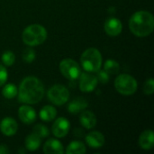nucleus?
Wrapping results in <instances>:
<instances>
[{"instance_id": "obj_8", "label": "nucleus", "mask_w": 154, "mask_h": 154, "mask_svg": "<svg viewBox=\"0 0 154 154\" xmlns=\"http://www.w3.org/2000/svg\"><path fill=\"white\" fill-rule=\"evenodd\" d=\"M79 88L83 92L93 91L97 85V79L90 73H80L79 75Z\"/></svg>"}, {"instance_id": "obj_22", "label": "nucleus", "mask_w": 154, "mask_h": 154, "mask_svg": "<svg viewBox=\"0 0 154 154\" xmlns=\"http://www.w3.org/2000/svg\"><path fill=\"white\" fill-rule=\"evenodd\" d=\"M2 94L5 98L12 99L17 95V88L14 84H7L4 87Z\"/></svg>"}, {"instance_id": "obj_16", "label": "nucleus", "mask_w": 154, "mask_h": 154, "mask_svg": "<svg viewBox=\"0 0 154 154\" xmlns=\"http://www.w3.org/2000/svg\"><path fill=\"white\" fill-rule=\"evenodd\" d=\"M80 124L87 129H92L97 125V117L90 111H84L80 116Z\"/></svg>"}, {"instance_id": "obj_13", "label": "nucleus", "mask_w": 154, "mask_h": 154, "mask_svg": "<svg viewBox=\"0 0 154 154\" xmlns=\"http://www.w3.org/2000/svg\"><path fill=\"white\" fill-rule=\"evenodd\" d=\"M86 142L89 147L97 149V148H100L104 145L105 137L101 133L94 131V132L89 133L86 136Z\"/></svg>"}, {"instance_id": "obj_28", "label": "nucleus", "mask_w": 154, "mask_h": 154, "mask_svg": "<svg viewBox=\"0 0 154 154\" xmlns=\"http://www.w3.org/2000/svg\"><path fill=\"white\" fill-rule=\"evenodd\" d=\"M6 80H7V70L3 65H0V87L3 86Z\"/></svg>"}, {"instance_id": "obj_9", "label": "nucleus", "mask_w": 154, "mask_h": 154, "mask_svg": "<svg viewBox=\"0 0 154 154\" xmlns=\"http://www.w3.org/2000/svg\"><path fill=\"white\" fill-rule=\"evenodd\" d=\"M70 124L65 117H60L55 120L52 125V133L58 138H62L66 136L69 131Z\"/></svg>"}, {"instance_id": "obj_29", "label": "nucleus", "mask_w": 154, "mask_h": 154, "mask_svg": "<svg viewBox=\"0 0 154 154\" xmlns=\"http://www.w3.org/2000/svg\"><path fill=\"white\" fill-rule=\"evenodd\" d=\"M8 152H9V150H8L7 146L5 144H1L0 145V154H6Z\"/></svg>"}, {"instance_id": "obj_10", "label": "nucleus", "mask_w": 154, "mask_h": 154, "mask_svg": "<svg viewBox=\"0 0 154 154\" xmlns=\"http://www.w3.org/2000/svg\"><path fill=\"white\" fill-rule=\"evenodd\" d=\"M105 31L109 36H117L121 33L123 25L122 23L119 19L115 18V17H110L108 18L106 23H105Z\"/></svg>"}, {"instance_id": "obj_11", "label": "nucleus", "mask_w": 154, "mask_h": 154, "mask_svg": "<svg viewBox=\"0 0 154 154\" xmlns=\"http://www.w3.org/2000/svg\"><path fill=\"white\" fill-rule=\"evenodd\" d=\"M18 116L20 120L26 125L32 124L36 119L35 110L30 106H22L18 110Z\"/></svg>"}, {"instance_id": "obj_25", "label": "nucleus", "mask_w": 154, "mask_h": 154, "mask_svg": "<svg viewBox=\"0 0 154 154\" xmlns=\"http://www.w3.org/2000/svg\"><path fill=\"white\" fill-rule=\"evenodd\" d=\"M35 59V51L31 49V48H27L23 51V60L27 62V63H31Z\"/></svg>"}, {"instance_id": "obj_18", "label": "nucleus", "mask_w": 154, "mask_h": 154, "mask_svg": "<svg viewBox=\"0 0 154 154\" xmlns=\"http://www.w3.org/2000/svg\"><path fill=\"white\" fill-rule=\"evenodd\" d=\"M57 116L56 109L51 106H45L42 108L40 112V117L42 121L51 122Z\"/></svg>"}, {"instance_id": "obj_17", "label": "nucleus", "mask_w": 154, "mask_h": 154, "mask_svg": "<svg viewBox=\"0 0 154 154\" xmlns=\"http://www.w3.org/2000/svg\"><path fill=\"white\" fill-rule=\"evenodd\" d=\"M87 106H88V102L84 98L79 97V98H76L75 100L70 102V104L68 106V109H69V113H71V114H78V113H80L83 110H85Z\"/></svg>"}, {"instance_id": "obj_15", "label": "nucleus", "mask_w": 154, "mask_h": 154, "mask_svg": "<svg viewBox=\"0 0 154 154\" xmlns=\"http://www.w3.org/2000/svg\"><path fill=\"white\" fill-rule=\"evenodd\" d=\"M139 145L143 150H151L154 145V134L152 130L143 131L139 137Z\"/></svg>"}, {"instance_id": "obj_1", "label": "nucleus", "mask_w": 154, "mask_h": 154, "mask_svg": "<svg viewBox=\"0 0 154 154\" xmlns=\"http://www.w3.org/2000/svg\"><path fill=\"white\" fill-rule=\"evenodd\" d=\"M44 96V87L40 79L35 77L25 78L18 91L19 101L24 104H36Z\"/></svg>"}, {"instance_id": "obj_5", "label": "nucleus", "mask_w": 154, "mask_h": 154, "mask_svg": "<svg viewBox=\"0 0 154 154\" xmlns=\"http://www.w3.org/2000/svg\"><path fill=\"white\" fill-rule=\"evenodd\" d=\"M115 87L120 94L130 96L137 90V81L128 74H121L116 79Z\"/></svg>"}, {"instance_id": "obj_12", "label": "nucleus", "mask_w": 154, "mask_h": 154, "mask_svg": "<svg viewBox=\"0 0 154 154\" xmlns=\"http://www.w3.org/2000/svg\"><path fill=\"white\" fill-rule=\"evenodd\" d=\"M17 123L12 117H5L0 124V130L3 134L6 136H12L15 134L17 131Z\"/></svg>"}, {"instance_id": "obj_26", "label": "nucleus", "mask_w": 154, "mask_h": 154, "mask_svg": "<svg viewBox=\"0 0 154 154\" xmlns=\"http://www.w3.org/2000/svg\"><path fill=\"white\" fill-rule=\"evenodd\" d=\"M143 91L146 95H152L154 91V80L152 79H148L144 86H143Z\"/></svg>"}, {"instance_id": "obj_19", "label": "nucleus", "mask_w": 154, "mask_h": 154, "mask_svg": "<svg viewBox=\"0 0 154 154\" xmlns=\"http://www.w3.org/2000/svg\"><path fill=\"white\" fill-rule=\"evenodd\" d=\"M41 145V138L37 136L35 134H29L25 139V148L28 151L33 152L36 151Z\"/></svg>"}, {"instance_id": "obj_14", "label": "nucleus", "mask_w": 154, "mask_h": 154, "mask_svg": "<svg viewBox=\"0 0 154 154\" xmlns=\"http://www.w3.org/2000/svg\"><path fill=\"white\" fill-rule=\"evenodd\" d=\"M43 152L46 154H62L64 153L62 143L56 139L48 140L43 146Z\"/></svg>"}, {"instance_id": "obj_2", "label": "nucleus", "mask_w": 154, "mask_h": 154, "mask_svg": "<svg viewBox=\"0 0 154 154\" xmlns=\"http://www.w3.org/2000/svg\"><path fill=\"white\" fill-rule=\"evenodd\" d=\"M129 27L134 35L138 37H146L153 31V15L147 11L136 12L130 19Z\"/></svg>"}, {"instance_id": "obj_27", "label": "nucleus", "mask_w": 154, "mask_h": 154, "mask_svg": "<svg viewBox=\"0 0 154 154\" xmlns=\"http://www.w3.org/2000/svg\"><path fill=\"white\" fill-rule=\"evenodd\" d=\"M97 79V81H100L101 83L106 84L109 80V76H108V74L105 70H100V71L98 70Z\"/></svg>"}, {"instance_id": "obj_21", "label": "nucleus", "mask_w": 154, "mask_h": 154, "mask_svg": "<svg viewBox=\"0 0 154 154\" xmlns=\"http://www.w3.org/2000/svg\"><path fill=\"white\" fill-rule=\"evenodd\" d=\"M120 69V66L118 62H116L115 60H107L105 62V71L108 75H115L118 73Z\"/></svg>"}, {"instance_id": "obj_3", "label": "nucleus", "mask_w": 154, "mask_h": 154, "mask_svg": "<svg viewBox=\"0 0 154 154\" xmlns=\"http://www.w3.org/2000/svg\"><path fill=\"white\" fill-rule=\"evenodd\" d=\"M22 37L26 45L36 46L44 42L47 38V31L40 24H32L24 29Z\"/></svg>"}, {"instance_id": "obj_6", "label": "nucleus", "mask_w": 154, "mask_h": 154, "mask_svg": "<svg viewBox=\"0 0 154 154\" xmlns=\"http://www.w3.org/2000/svg\"><path fill=\"white\" fill-rule=\"evenodd\" d=\"M47 95L49 100L56 106L64 105L69 97V92L68 88L62 85H54L53 87L50 88Z\"/></svg>"}, {"instance_id": "obj_20", "label": "nucleus", "mask_w": 154, "mask_h": 154, "mask_svg": "<svg viewBox=\"0 0 154 154\" xmlns=\"http://www.w3.org/2000/svg\"><path fill=\"white\" fill-rule=\"evenodd\" d=\"M66 152L69 154H84L86 153V146L81 142L74 141L70 143L69 145L67 147Z\"/></svg>"}, {"instance_id": "obj_23", "label": "nucleus", "mask_w": 154, "mask_h": 154, "mask_svg": "<svg viewBox=\"0 0 154 154\" xmlns=\"http://www.w3.org/2000/svg\"><path fill=\"white\" fill-rule=\"evenodd\" d=\"M33 134H35L40 138H45L50 134L49 129L43 125H36L33 127Z\"/></svg>"}, {"instance_id": "obj_4", "label": "nucleus", "mask_w": 154, "mask_h": 154, "mask_svg": "<svg viewBox=\"0 0 154 154\" xmlns=\"http://www.w3.org/2000/svg\"><path fill=\"white\" fill-rule=\"evenodd\" d=\"M81 64L85 70L88 72H97L102 66V55L96 48L86 50L81 56Z\"/></svg>"}, {"instance_id": "obj_7", "label": "nucleus", "mask_w": 154, "mask_h": 154, "mask_svg": "<svg viewBox=\"0 0 154 154\" xmlns=\"http://www.w3.org/2000/svg\"><path fill=\"white\" fill-rule=\"evenodd\" d=\"M60 70L62 75L69 80L77 79L81 71L79 65L71 59H65L60 63Z\"/></svg>"}, {"instance_id": "obj_24", "label": "nucleus", "mask_w": 154, "mask_h": 154, "mask_svg": "<svg viewBox=\"0 0 154 154\" xmlns=\"http://www.w3.org/2000/svg\"><path fill=\"white\" fill-rule=\"evenodd\" d=\"M15 60V56L13 51H6L3 53L2 55V61L5 66H11L14 64Z\"/></svg>"}]
</instances>
